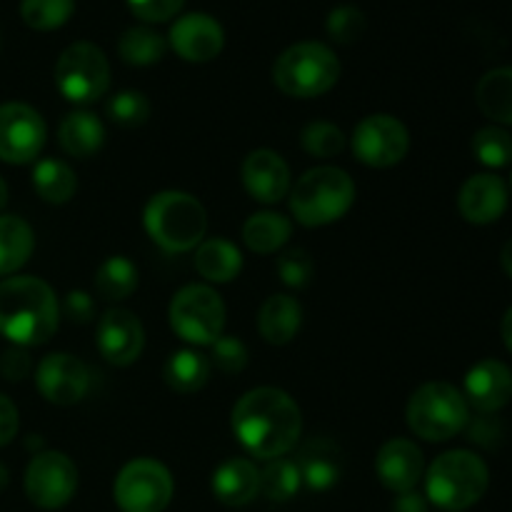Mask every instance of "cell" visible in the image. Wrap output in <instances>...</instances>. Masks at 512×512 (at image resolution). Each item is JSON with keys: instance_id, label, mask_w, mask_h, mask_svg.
Wrapping results in <instances>:
<instances>
[{"instance_id": "cb8c5ba5", "label": "cell", "mask_w": 512, "mask_h": 512, "mask_svg": "<svg viewBox=\"0 0 512 512\" xmlns=\"http://www.w3.org/2000/svg\"><path fill=\"white\" fill-rule=\"evenodd\" d=\"M298 470H300V478H303V483L308 485L310 490L325 493V490H330L335 483H338L340 473H343L340 450L335 448L333 443H325V440L310 443L308 448L300 453Z\"/></svg>"}, {"instance_id": "4fadbf2b", "label": "cell", "mask_w": 512, "mask_h": 512, "mask_svg": "<svg viewBox=\"0 0 512 512\" xmlns=\"http://www.w3.org/2000/svg\"><path fill=\"white\" fill-rule=\"evenodd\" d=\"M45 120L25 103L0 105V160L23 165L38 158L45 145Z\"/></svg>"}, {"instance_id": "74e56055", "label": "cell", "mask_w": 512, "mask_h": 512, "mask_svg": "<svg viewBox=\"0 0 512 512\" xmlns=\"http://www.w3.org/2000/svg\"><path fill=\"white\" fill-rule=\"evenodd\" d=\"M328 35L340 45H350L363 38L365 33V15L358 5H338L328 15Z\"/></svg>"}, {"instance_id": "bcb514c9", "label": "cell", "mask_w": 512, "mask_h": 512, "mask_svg": "<svg viewBox=\"0 0 512 512\" xmlns=\"http://www.w3.org/2000/svg\"><path fill=\"white\" fill-rule=\"evenodd\" d=\"M393 512H428V500L418 490L398 493V498L393 503Z\"/></svg>"}, {"instance_id": "277c9868", "label": "cell", "mask_w": 512, "mask_h": 512, "mask_svg": "<svg viewBox=\"0 0 512 512\" xmlns=\"http://www.w3.org/2000/svg\"><path fill=\"white\" fill-rule=\"evenodd\" d=\"M490 485V470L470 450H448L433 460L425 475V493L440 510L463 512L473 508Z\"/></svg>"}, {"instance_id": "f546056e", "label": "cell", "mask_w": 512, "mask_h": 512, "mask_svg": "<svg viewBox=\"0 0 512 512\" xmlns=\"http://www.w3.org/2000/svg\"><path fill=\"white\" fill-rule=\"evenodd\" d=\"M33 188L45 203L63 205L75 195V190H78V180H75V173L63 163V160L45 158L35 165Z\"/></svg>"}, {"instance_id": "c3c4849f", "label": "cell", "mask_w": 512, "mask_h": 512, "mask_svg": "<svg viewBox=\"0 0 512 512\" xmlns=\"http://www.w3.org/2000/svg\"><path fill=\"white\" fill-rule=\"evenodd\" d=\"M500 263H503V270L512 278V238L503 245V253H500Z\"/></svg>"}, {"instance_id": "7402d4cb", "label": "cell", "mask_w": 512, "mask_h": 512, "mask_svg": "<svg viewBox=\"0 0 512 512\" xmlns=\"http://www.w3.org/2000/svg\"><path fill=\"white\" fill-rule=\"evenodd\" d=\"M303 323V308L290 295H270L258 315V330L270 345H285L298 335Z\"/></svg>"}, {"instance_id": "4316f807", "label": "cell", "mask_w": 512, "mask_h": 512, "mask_svg": "<svg viewBox=\"0 0 512 512\" xmlns=\"http://www.w3.org/2000/svg\"><path fill=\"white\" fill-rule=\"evenodd\" d=\"M475 100L490 120L512 125V68H495L485 73L475 88Z\"/></svg>"}, {"instance_id": "52a82bcc", "label": "cell", "mask_w": 512, "mask_h": 512, "mask_svg": "<svg viewBox=\"0 0 512 512\" xmlns=\"http://www.w3.org/2000/svg\"><path fill=\"white\" fill-rule=\"evenodd\" d=\"M340 78V60L328 45L303 40L280 53L273 65V80L290 98H318Z\"/></svg>"}, {"instance_id": "7c38bea8", "label": "cell", "mask_w": 512, "mask_h": 512, "mask_svg": "<svg viewBox=\"0 0 512 512\" xmlns=\"http://www.w3.org/2000/svg\"><path fill=\"white\" fill-rule=\"evenodd\" d=\"M408 128L393 115H368L353 130V153L370 168H393L408 155Z\"/></svg>"}, {"instance_id": "ab89813d", "label": "cell", "mask_w": 512, "mask_h": 512, "mask_svg": "<svg viewBox=\"0 0 512 512\" xmlns=\"http://www.w3.org/2000/svg\"><path fill=\"white\" fill-rule=\"evenodd\" d=\"M210 348H213V355H210V358H213V365L218 370H223V373H240V370L248 365V348H245L243 340L235 338V335H220Z\"/></svg>"}, {"instance_id": "484cf974", "label": "cell", "mask_w": 512, "mask_h": 512, "mask_svg": "<svg viewBox=\"0 0 512 512\" xmlns=\"http://www.w3.org/2000/svg\"><path fill=\"white\" fill-rule=\"evenodd\" d=\"M33 228L18 215H0V275H10L28 263L33 253Z\"/></svg>"}, {"instance_id": "5bb4252c", "label": "cell", "mask_w": 512, "mask_h": 512, "mask_svg": "<svg viewBox=\"0 0 512 512\" xmlns=\"http://www.w3.org/2000/svg\"><path fill=\"white\" fill-rule=\"evenodd\" d=\"M40 395L53 405H75L88 395L90 370L83 360L68 353H53L35 370Z\"/></svg>"}, {"instance_id": "681fc988", "label": "cell", "mask_w": 512, "mask_h": 512, "mask_svg": "<svg viewBox=\"0 0 512 512\" xmlns=\"http://www.w3.org/2000/svg\"><path fill=\"white\" fill-rule=\"evenodd\" d=\"M5 203H8V185H5V180L0 178V210L5 208Z\"/></svg>"}, {"instance_id": "d6986e66", "label": "cell", "mask_w": 512, "mask_h": 512, "mask_svg": "<svg viewBox=\"0 0 512 512\" xmlns=\"http://www.w3.org/2000/svg\"><path fill=\"white\" fill-rule=\"evenodd\" d=\"M508 185L503 178L478 173L463 183L458 193V210L468 223L490 225L508 210Z\"/></svg>"}, {"instance_id": "7bdbcfd3", "label": "cell", "mask_w": 512, "mask_h": 512, "mask_svg": "<svg viewBox=\"0 0 512 512\" xmlns=\"http://www.w3.org/2000/svg\"><path fill=\"white\" fill-rule=\"evenodd\" d=\"M65 313H68V318L75 320V323H88L95 313L93 298H90L88 293H83V290H73V293H68V298H65Z\"/></svg>"}, {"instance_id": "7dc6e473", "label": "cell", "mask_w": 512, "mask_h": 512, "mask_svg": "<svg viewBox=\"0 0 512 512\" xmlns=\"http://www.w3.org/2000/svg\"><path fill=\"white\" fill-rule=\"evenodd\" d=\"M500 335H503L505 348L512 353V305L508 308V313L503 315V325H500Z\"/></svg>"}, {"instance_id": "603a6c76", "label": "cell", "mask_w": 512, "mask_h": 512, "mask_svg": "<svg viewBox=\"0 0 512 512\" xmlns=\"http://www.w3.org/2000/svg\"><path fill=\"white\" fill-rule=\"evenodd\" d=\"M60 148L73 158H90L105 143V128L88 110H75L63 118L58 128Z\"/></svg>"}, {"instance_id": "b9f144b4", "label": "cell", "mask_w": 512, "mask_h": 512, "mask_svg": "<svg viewBox=\"0 0 512 512\" xmlns=\"http://www.w3.org/2000/svg\"><path fill=\"white\" fill-rule=\"evenodd\" d=\"M0 373H3V378L8 380H23L25 375L30 373L28 355L15 345L13 350L3 353V358H0Z\"/></svg>"}, {"instance_id": "f907efd6", "label": "cell", "mask_w": 512, "mask_h": 512, "mask_svg": "<svg viewBox=\"0 0 512 512\" xmlns=\"http://www.w3.org/2000/svg\"><path fill=\"white\" fill-rule=\"evenodd\" d=\"M8 488V470H5V465H0V493Z\"/></svg>"}, {"instance_id": "8fae6325", "label": "cell", "mask_w": 512, "mask_h": 512, "mask_svg": "<svg viewBox=\"0 0 512 512\" xmlns=\"http://www.w3.org/2000/svg\"><path fill=\"white\" fill-rule=\"evenodd\" d=\"M78 490V468L58 450H45L30 460L25 470V493L43 510H58L73 500Z\"/></svg>"}, {"instance_id": "ac0fdd59", "label": "cell", "mask_w": 512, "mask_h": 512, "mask_svg": "<svg viewBox=\"0 0 512 512\" xmlns=\"http://www.w3.org/2000/svg\"><path fill=\"white\" fill-rule=\"evenodd\" d=\"M425 470L423 450L408 438H393L378 450L375 458V473L380 483L393 493H408L415 490Z\"/></svg>"}, {"instance_id": "8992f818", "label": "cell", "mask_w": 512, "mask_h": 512, "mask_svg": "<svg viewBox=\"0 0 512 512\" xmlns=\"http://www.w3.org/2000/svg\"><path fill=\"white\" fill-rule=\"evenodd\" d=\"M405 418L418 438L428 443H445L468 428V400L455 385L435 380V383L420 385L410 395Z\"/></svg>"}, {"instance_id": "f6af8a7d", "label": "cell", "mask_w": 512, "mask_h": 512, "mask_svg": "<svg viewBox=\"0 0 512 512\" xmlns=\"http://www.w3.org/2000/svg\"><path fill=\"white\" fill-rule=\"evenodd\" d=\"M468 435H470V440H473V443L483 445V448H493V445L498 443V438H500V425L495 423L490 415H480V418L475 420L473 425H470Z\"/></svg>"}, {"instance_id": "ee69618b", "label": "cell", "mask_w": 512, "mask_h": 512, "mask_svg": "<svg viewBox=\"0 0 512 512\" xmlns=\"http://www.w3.org/2000/svg\"><path fill=\"white\" fill-rule=\"evenodd\" d=\"M18 435V408L8 395L0 393V448Z\"/></svg>"}, {"instance_id": "e575fe53", "label": "cell", "mask_w": 512, "mask_h": 512, "mask_svg": "<svg viewBox=\"0 0 512 512\" xmlns=\"http://www.w3.org/2000/svg\"><path fill=\"white\" fill-rule=\"evenodd\" d=\"M473 153L488 168H505L512 163V135L498 125L480 128L473 135Z\"/></svg>"}, {"instance_id": "f1b7e54d", "label": "cell", "mask_w": 512, "mask_h": 512, "mask_svg": "<svg viewBox=\"0 0 512 512\" xmlns=\"http://www.w3.org/2000/svg\"><path fill=\"white\" fill-rule=\"evenodd\" d=\"M210 378V360L203 353L195 350H178L170 355L165 363V383L175 390V393H198Z\"/></svg>"}, {"instance_id": "ba28073f", "label": "cell", "mask_w": 512, "mask_h": 512, "mask_svg": "<svg viewBox=\"0 0 512 512\" xmlns=\"http://www.w3.org/2000/svg\"><path fill=\"white\" fill-rule=\"evenodd\" d=\"M170 328L193 345H213L223 335L225 305L208 285H185L168 310Z\"/></svg>"}, {"instance_id": "9c48e42d", "label": "cell", "mask_w": 512, "mask_h": 512, "mask_svg": "<svg viewBox=\"0 0 512 512\" xmlns=\"http://www.w3.org/2000/svg\"><path fill=\"white\" fill-rule=\"evenodd\" d=\"M55 85L70 103H93L110 85V63L93 43H73L55 63Z\"/></svg>"}, {"instance_id": "d4e9b609", "label": "cell", "mask_w": 512, "mask_h": 512, "mask_svg": "<svg viewBox=\"0 0 512 512\" xmlns=\"http://www.w3.org/2000/svg\"><path fill=\"white\" fill-rule=\"evenodd\" d=\"M240 268H243V255L228 240H205L195 250V270L208 283H230V280L238 278Z\"/></svg>"}, {"instance_id": "ffe728a7", "label": "cell", "mask_w": 512, "mask_h": 512, "mask_svg": "<svg viewBox=\"0 0 512 512\" xmlns=\"http://www.w3.org/2000/svg\"><path fill=\"white\" fill-rule=\"evenodd\" d=\"M243 185L258 203H278L290 190L288 163L275 150H253L243 163Z\"/></svg>"}, {"instance_id": "7a4b0ae2", "label": "cell", "mask_w": 512, "mask_h": 512, "mask_svg": "<svg viewBox=\"0 0 512 512\" xmlns=\"http://www.w3.org/2000/svg\"><path fill=\"white\" fill-rule=\"evenodd\" d=\"M58 298L45 280L20 275L0 283V335L18 348L48 343L58 330Z\"/></svg>"}, {"instance_id": "5b68a950", "label": "cell", "mask_w": 512, "mask_h": 512, "mask_svg": "<svg viewBox=\"0 0 512 512\" xmlns=\"http://www.w3.org/2000/svg\"><path fill=\"white\" fill-rule=\"evenodd\" d=\"M355 203V183L345 170L320 165L295 183L290 210L305 228H320L343 218Z\"/></svg>"}, {"instance_id": "8d00e7d4", "label": "cell", "mask_w": 512, "mask_h": 512, "mask_svg": "<svg viewBox=\"0 0 512 512\" xmlns=\"http://www.w3.org/2000/svg\"><path fill=\"white\" fill-rule=\"evenodd\" d=\"M108 115L123 128H138L150 118V100L138 90H123L108 103Z\"/></svg>"}, {"instance_id": "3957f363", "label": "cell", "mask_w": 512, "mask_h": 512, "mask_svg": "<svg viewBox=\"0 0 512 512\" xmlns=\"http://www.w3.org/2000/svg\"><path fill=\"white\" fill-rule=\"evenodd\" d=\"M143 223L153 243L168 253H188L203 243L208 213L198 198L180 190H163L145 205Z\"/></svg>"}, {"instance_id": "d6a6232c", "label": "cell", "mask_w": 512, "mask_h": 512, "mask_svg": "<svg viewBox=\"0 0 512 512\" xmlns=\"http://www.w3.org/2000/svg\"><path fill=\"white\" fill-rule=\"evenodd\" d=\"M300 485H303V478H300L298 463L293 460L275 458L260 470V493L273 503H288L298 495Z\"/></svg>"}, {"instance_id": "4dcf8cb0", "label": "cell", "mask_w": 512, "mask_h": 512, "mask_svg": "<svg viewBox=\"0 0 512 512\" xmlns=\"http://www.w3.org/2000/svg\"><path fill=\"white\" fill-rule=\"evenodd\" d=\"M165 50H168V43H165L163 35L153 28H145V25L123 30L118 40L120 58L128 65H138V68L158 63L165 55Z\"/></svg>"}, {"instance_id": "1f68e13d", "label": "cell", "mask_w": 512, "mask_h": 512, "mask_svg": "<svg viewBox=\"0 0 512 512\" xmlns=\"http://www.w3.org/2000/svg\"><path fill=\"white\" fill-rule=\"evenodd\" d=\"M138 288V268L125 255H113L95 273V290L105 300H125Z\"/></svg>"}, {"instance_id": "e0dca14e", "label": "cell", "mask_w": 512, "mask_h": 512, "mask_svg": "<svg viewBox=\"0 0 512 512\" xmlns=\"http://www.w3.org/2000/svg\"><path fill=\"white\" fill-rule=\"evenodd\" d=\"M465 400L480 415H493L512 400V370L500 360H480L465 375Z\"/></svg>"}, {"instance_id": "83f0119b", "label": "cell", "mask_w": 512, "mask_h": 512, "mask_svg": "<svg viewBox=\"0 0 512 512\" xmlns=\"http://www.w3.org/2000/svg\"><path fill=\"white\" fill-rule=\"evenodd\" d=\"M290 230H293V225L285 215L265 210V213L250 215L248 223L243 225V240L253 253L268 255L288 243Z\"/></svg>"}, {"instance_id": "44dd1931", "label": "cell", "mask_w": 512, "mask_h": 512, "mask_svg": "<svg viewBox=\"0 0 512 512\" xmlns=\"http://www.w3.org/2000/svg\"><path fill=\"white\" fill-rule=\"evenodd\" d=\"M260 493V470L245 458H230L213 473V495L228 508H243Z\"/></svg>"}, {"instance_id": "9a60e30c", "label": "cell", "mask_w": 512, "mask_h": 512, "mask_svg": "<svg viewBox=\"0 0 512 512\" xmlns=\"http://www.w3.org/2000/svg\"><path fill=\"white\" fill-rule=\"evenodd\" d=\"M168 43L188 63H208L225 45L223 25L205 13H188L170 28Z\"/></svg>"}, {"instance_id": "60d3db41", "label": "cell", "mask_w": 512, "mask_h": 512, "mask_svg": "<svg viewBox=\"0 0 512 512\" xmlns=\"http://www.w3.org/2000/svg\"><path fill=\"white\" fill-rule=\"evenodd\" d=\"M185 0H128V8L145 23H165L180 13Z\"/></svg>"}, {"instance_id": "836d02e7", "label": "cell", "mask_w": 512, "mask_h": 512, "mask_svg": "<svg viewBox=\"0 0 512 512\" xmlns=\"http://www.w3.org/2000/svg\"><path fill=\"white\" fill-rule=\"evenodd\" d=\"M75 13V0H23L20 15L33 30H55Z\"/></svg>"}, {"instance_id": "f35d334b", "label": "cell", "mask_w": 512, "mask_h": 512, "mask_svg": "<svg viewBox=\"0 0 512 512\" xmlns=\"http://www.w3.org/2000/svg\"><path fill=\"white\" fill-rule=\"evenodd\" d=\"M278 275L288 288H305L313 280V258L303 248H293L278 258Z\"/></svg>"}, {"instance_id": "30bf717a", "label": "cell", "mask_w": 512, "mask_h": 512, "mask_svg": "<svg viewBox=\"0 0 512 512\" xmlns=\"http://www.w3.org/2000/svg\"><path fill=\"white\" fill-rule=\"evenodd\" d=\"M173 475L153 458L130 460L118 473L113 498L123 512H163L173 500Z\"/></svg>"}, {"instance_id": "2e32d148", "label": "cell", "mask_w": 512, "mask_h": 512, "mask_svg": "<svg viewBox=\"0 0 512 512\" xmlns=\"http://www.w3.org/2000/svg\"><path fill=\"white\" fill-rule=\"evenodd\" d=\"M98 350L108 363L130 365L140 358L145 348V330L138 315L130 310L115 308L100 318L98 323Z\"/></svg>"}, {"instance_id": "d590c367", "label": "cell", "mask_w": 512, "mask_h": 512, "mask_svg": "<svg viewBox=\"0 0 512 512\" xmlns=\"http://www.w3.org/2000/svg\"><path fill=\"white\" fill-rule=\"evenodd\" d=\"M300 143L315 158H335V155L343 153L345 135L338 125L318 120V123L305 125L303 135H300Z\"/></svg>"}, {"instance_id": "6da1fadb", "label": "cell", "mask_w": 512, "mask_h": 512, "mask_svg": "<svg viewBox=\"0 0 512 512\" xmlns=\"http://www.w3.org/2000/svg\"><path fill=\"white\" fill-rule=\"evenodd\" d=\"M300 428V408L285 390L255 388L233 408L235 438L255 458H283L298 443Z\"/></svg>"}]
</instances>
